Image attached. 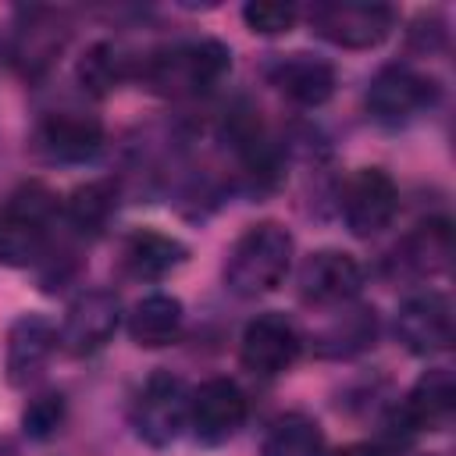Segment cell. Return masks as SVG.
Returning <instances> with one entry per match:
<instances>
[{
  "label": "cell",
  "mask_w": 456,
  "mask_h": 456,
  "mask_svg": "<svg viewBox=\"0 0 456 456\" xmlns=\"http://www.w3.org/2000/svg\"><path fill=\"white\" fill-rule=\"evenodd\" d=\"M292 264V235L278 221H260L239 235L224 260V285L242 299H256L281 285Z\"/></svg>",
  "instance_id": "6da1fadb"
},
{
  "label": "cell",
  "mask_w": 456,
  "mask_h": 456,
  "mask_svg": "<svg viewBox=\"0 0 456 456\" xmlns=\"http://www.w3.org/2000/svg\"><path fill=\"white\" fill-rule=\"evenodd\" d=\"M53 196L39 182L18 185L0 207V264L28 267L46 253Z\"/></svg>",
  "instance_id": "7a4b0ae2"
},
{
  "label": "cell",
  "mask_w": 456,
  "mask_h": 456,
  "mask_svg": "<svg viewBox=\"0 0 456 456\" xmlns=\"http://www.w3.org/2000/svg\"><path fill=\"white\" fill-rule=\"evenodd\" d=\"M232 68V53L217 39H196L171 46L157 53L146 64V82L164 93V96H185V93H203L217 86Z\"/></svg>",
  "instance_id": "3957f363"
},
{
  "label": "cell",
  "mask_w": 456,
  "mask_h": 456,
  "mask_svg": "<svg viewBox=\"0 0 456 456\" xmlns=\"http://www.w3.org/2000/svg\"><path fill=\"white\" fill-rule=\"evenodd\" d=\"M189 424V388L171 370L146 378L132 403V428L150 445H171Z\"/></svg>",
  "instance_id": "277c9868"
},
{
  "label": "cell",
  "mask_w": 456,
  "mask_h": 456,
  "mask_svg": "<svg viewBox=\"0 0 456 456\" xmlns=\"http://www.w3.org/2000/svg\"><path fill=\"white\" fill-rule=\"evenodd\" d=\"M314 28L335 43V46H346V50H370L378 46L392 25H395V14L392 7L385 4H363V0H346V4H321L314 7L310 14Z\"/></svg>",
  "instance_id": "5b68a950"
},
{
  "label": "cell",
  "mask_w": 456,
  "mask_h": 456,
  "mask_svg": "<svg viewBox=\"0 0 456 456\" xmlns=\"http://www.w3.org/2000/svg\"><path fill=\"white\" fill-rule=\"evenodd\" d=\"M435 100V82L417 75L406 64H388L370 78L367 89V110L381 125H406L413 114H420Z\"/></svg>",
  "instance_id": "8992f818"
},
{
  "label": "cell",
  "mask_w": 456,
  "mask_h": 456,
  "mask_svg": "<svg viewBox=\"0 0 456 456\" xmlns=\"http://www.w3.org/2000/svg\"><path fill=\"white\" fill-rule=\"evenodd\" d=\"M399 210V189L381 167H360L342 196V214L353 235L370 239L392 224Z\"/></svg>",
  "instance_id": "52a82bcc"
},
{
  "label": "cell",
  "mask_w": 456,
  "mask_h": 456,
  "mask_svg": "<svg viewBox=\"0 0 456 456\" xmlns=\"http://www.w3.org/2000/svg\"><path fill=\"white\" fill-rule=\"evenodd\" d=\"M395 335L417 356L449 349L452 346V335H456L449 296L445 292H435V289L410 296L399 306V314H395Z\"/></svg>",
  "instance_id": "ba28073f"
},
{
  "label": "cell",
  "mask_w": 456,
  "mask_h": 456,
  "mask_svg": "<svg viewBox=\"0 0 456 456\" xmlns=\"http://www.w3.org/2000/svg\"><path fill=\"white\" fill-rule=\"evenodd\" d=\"M246 420V395L228 378H210L189 395V428L203 445L228 442Z\"/></svg>",
  "instance_id": "9c48e42d"
},
{
  "label": "cell",
  "mask_w": 456,
  "mask_h": 456,
  "mask_svg": "<svg viewBox=\"0 0 456 456\" xmlns=\"http://www.w3.org/2000/svg\"><path fill=\"white\" fill-rule=\"evenodd\" d=\"M118 321H121V306H118V296L114 292H107V289L82 292L68 306V314H64L61 346L71 356H93V353H100L114 338Z\"/></svg>",
  "instance_id": "30bf717a"
},
{
  "label": "cell",
  "mask_w": 456,
  "mask_h": 456,
  "mask_svg": "<svg viewBox=\"0 0 456 456\" xmlns=\"http://www.w3.org/2000/svg\"><path fill=\"white\" fill-rule=\"evenodd\" d=\"M239 356H242V367L260 378L285 374L299 356V335L292 321H285L281 314H260L246 324Z\"/></svg>",
  "instance_id": "8fae6325"
},
{
  "label": "cell",
  "mask_w": 456,
  "mask_h": 456,
  "mask_svg": "<svg viewBox=\"0 0 456 456\" xmlns=\"http://www.w3.org/2000/svg\"><path fill=\"white\" fill-rule=\"evenodd\" d=\"M363 285V271L349 253L338 249H321L310 253L299 267V292L306 303L317 306H331V303H346L360 292Z\"/></svg>",
  "instance_id": "7c38bea8"
},
{
  "label": "cell",
  "mask_w": 456,
  "mask_h": 456,
  "mask_svg": "<svg viewBox=\"0 0 456 456\" xmlns=\"http://www.w3.org/2000/svg\"><path fill=\"white\" fill-rule=\"evenodd\" d=\"M36 142H39V150L50 160L82 164V160H93L100 153V146H103V125L96 118H89V114L61 110V114H50L39 125Z\"/></svg>",
  "instance_id": "4fadbf2b"
},
{
  "label": "cell",
  "mask_w": 456,
  "mask_h": 456,
  "mask_svg": "<svg viewBox=\"0 0 456 456\" xmlns=\"http://www.w3.org/2000/svg\"><path fill=\"white\" fill-rule=\"evenodd\" d=\"M53 346H57L53 324L39 314H21L7 331V381L14 388L36 381L50 363Z\"/></svg>",
  "instance_id": "5bb4252c"
},
{
  "label": "cell",
  "mask_w": 456,
  "mask_h": 456,
  "mask_svg": "<svg viewBox=\"0 0 456 456\" xmlns=\"http://www.w3.org/2000/svg\"><path fill=\"white\" fill-rule=\"evenodd\" d=\"M271 82L299 107H321L335 93V68L310 53H289L271 68Z\"/></svg>",
  "instance_id": "9a60e30c"
},
{
  "label": "cell",
  "mask_w": 456,
  "mask_h": 456,
  "mask_svg": "<svg viewBox=\"0 0 456 456\" xmlns=\"http://www.w3.org/2000/svg\"><path fill=\"white\" fill-rule=\"evenodd\" d=\"M456 410V381L445 367H435V370H424L417 378V385L410 388L406 403L399 406V413L410 420L413 431H438L449 424Z\"/></svg>",
  "instance_id": "2e32d148"
},
{
  "label": "cell",
  "mask_w": 456,
  "mask_h": 456,
  "mask_svg": "<svg viewBox=\"0 0 456 456\" xmlns=\"http://www.w3.org/2000/svg\"><path fill=\"white\" fill-rule=\"evenodd\" d=\"M182 321H185L182 303L167 292H153V296H146L132 306L128 335L142 349H160V346H171L182 335Z\"/></svg>",
  "instance_id": "e0dca14e"
},
{
  "label": "cell",
  "mask_w": 456,
  "mask_h": 456,
  "mask_svg": "<svg viewBox=\"0 0 456 456\" xmlns=\"http://www.w3.org/2000/svg\"><path fill=\"white\" fill-rule=\"evenodd\" d=\"M185 256H189V249L175 235H164L153 228H139L125 242V267L132 278H142V281H157V278L171 274Z\"/></svg>",
  "instance_id": "ac0fdd59"
},
{
  "label": "cell",
  "mask_w": 456,
  "mask_h": 456,
  "mask_svg": "<svg viewBox=\"0 0 456 456\" xmlns=\"http://www.w3.org/2000/svg\"><path fill=\"white\" fill-rule=\"evenodd\" d=\"M64 39H68V28H64V21H61L57 14H50V11H32V14H28V25L18 28L14 57H18V64H21L28 75H36V71H43V68L57 57V50L64 46Z\"/></svg>",
  "instance_id": "d6986e66"
},
{
  "label": "cell",
  "mask_w": 456,
  "mask_h": 456,
  "mask_svg": "<svg viewBox=\"0 0 456 456\" xmlns=\"http://www.w3.org/2000/svg\"><path fill=\"white\" fill-rule=\"evenodd\" d=\"M321 452H324L321 424L303 413H285L281 420L271 424L264 438V456H321Z\"/></svg>",
  "instance_id": "ffe728a7"
},
{
  "label": "cell",
  "mask_w": 456,
  "mask_h": 456,
  "mask_svg": "<svg viewBox=\"0 0 456 456\" xmlns=\"http://www.w3.org/2000/svg\"><path fill=\"white\" fill-rule=\"evenodd\" d=\"M114 207H118V189H114L110 182H86V185H78V189L71 192V200H68V221H71L78 232L96 235V232L110 221Z\"/></svg>",
  "instance_id": "44dd1931"
},
{
  "label": "cell",
  "mask_w": 456,
  "mask_h": 456,
  "mask_svg": "<svg viewBox=\"0 0 456 456\" xmlns=\"http://www.w3.org/2000/svg\"><path fill=\"white\" fill-rule=\"evenodd\" d=\"M449 260V224L445 221H428L420 232H413L403 246V264H410L417 274H435Z\"/></svg>",
  "instance_id": "7402d4cb"
},
{
  "label": "cell",
  "mask_w": 456,
  "mask_h": 456,
  "mask_svg": "<svg viewBox=\"0 0 456 456\" xmlns=\"http://www.w3.org/2000/svg\"><path fill=\"white\" fill-rule=\"evenodd\" d=\"M121 78H125V57L114 43H96L78 61V82L93 96H107Z\"/></svg>",
  "instance_id": "603a6c76"
},
{
  "label": "cell",
  "mask_w": 456,
  "mask_h": 456,
  "mask_svg": "<svg viewBox=\"0 0 456 456\" xmlns=\"http://www.w3.org/2000/svg\"><path fill=\"white\" fill-rule=\"evenodd\" d=\"M64 413H68V406H64V395L61 392H43V395H36L28 406H25V413H21V424H25V435H32V438H50V435H57L61 431V424H64Z\"/></svg>",
  "instance_id": "cb8c5ba5"
},
{
  "label": "cell",
  "mask_w": 456,
  "mask_h": 456,
  "mask_svg": "<svg viewBox=\"0 0 456 456\" xmlns=\"http://www.w3.org/2000/svg\"><path fill=\"white\" fill-rule=\"evenodd\" d=\"M242 21L260 36H281L296 25V7L278 0H253L242 7Z\"/></svg>",
  "instance_id": "d4e9b609"
},
{
  "label": "cell",
  "mask_w": 456,
  "mask_h": 456,
  "mask_svg": "<svg viewBox=\"0 0 456 456\" xmlns=\"http://www.w3.org/2000/svg\"><path fill=\"white\" fill-rule=\"evenodd\" d=\"M331 456H378V449H370V445H342Z\"/></svg>",
  "instance_id": "484cf974"
},
{
  "label": "cell",
  "mask_w": 456,
  "mask_h": 456,
  "mask_svg": "<svg viewBox=\"0 0 456 456\" xmlns=\"http://www.w3.org/2000/svg\"><path fill=\"white\" fill-rule=\"evenodd\" d=\"M0 456H21L18 442H14V438H7V435H0Z\"/></svg>",
  "instance_id": "4316f807"
}]
</instances>
